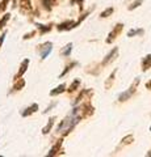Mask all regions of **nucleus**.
Listing matches in <instances>:
<instances>
[{
  "instance_id": "34",
  "label": "nucleus",
  "mask_w": 151,
  "mask_h": 157,
  "mask_svg": "<svg viewBox=\"0 0 151 157\" xmlns=\"http://www.w3.org/2000/svg\"><path fill=\"white\" fill-rule=\"evenodd\" d=\"M72 2H75V0H72Z\"/></svg>"
},
{
  "instance_id": "11",
  "label": "nucleus",
  "mask_w": 151,
  "mask_h": 157,
  "mask_svg": "<svg viewBox=\"0 0 151 157\" xmlns=\"http://www.w3.org/2000/svg\"><path fill=\"white\" fill-rule=\"evenodd\" d=\"M62 139L61 140H58L57 141V144L54 145V147H53V148L50 149V152H49V153H47V157H51V156H55L57 153H58V151H59L61 149V147H62Z\"/></svg>"
},
{
  "instance_id": "12",
  "label": "nucleus",
  "mask_w": 151,
  "mask_h": 157,
  "mask_svg": "<svg viewBox=\"0 0 151 157\" xmlns=\"http://www.w3.org/2000/svg\"><path fill=\"white\" fill-rule=\"evenodd\" d=\"M66 84H61L59 86H57L55 89H53L51 92H50V96H58V94H61V93H63V92H66Z\"/></svg>"
},
{
  "instance_id": "2",
  "label": "nucleus",
  "mask_w": 151,
  "mask_h": 157,
  "mask_svg": "<svg viewBox=\"0 0 151 157\" xmlns=\"http://www.w3.org/2000/svg\"><path fill=\"white\" fill-rule=\"evenodd\" d=\"M138 84H139V78L137 77V78H135V80H134V84H131V85H130V88H129L128 90L122 92V93H121V94L118 96V98H117V100H118V102H125V101L130 100L131 96H133L134 93H135V90H137V86H138Z\"/></svg>"
},
{
  "instance_id": "29",
  "label": "nucleus",
  "mask_w": 151,
  "mask_h": 157,
  "mask_svg": "<svg viewBox=\"0 0 151 157\" xmlns=\"http://www.w3.org/2000/svg\"><path fill=\"white\" fill-rule=\"evenodd\" d=\"M4 37H6V33H4L3 36L0 37V46H2V43H3V41H4Z\"/></svg>"
},
{
  "instance_id": "27",
  "label": "nucleus",
  "mask_w": 151,
  "mask_h": 157,
  "mask_svg": "<svg viewBox=\"0 0 151 157\" xmlns=\"http://www.w3.org/2000/svg\"><path fill=\"white\" fill-rule=\"evenodd\" d=\"M55 105H57V104H55V102H54V104H51V105H50V106H49V107H47V109L45 110V113H47V111H49V110H50V109H53V107H54Z\"/></svg>"
},
{
  "instance_id": "32",
  "label": "nucleus",
  "mask_w": 151,
  "mask_h": 157,
  "mask_svg": "<svg viewBox=\"0 0 151 157\" xmlns=\"http://www.w3.org/2000/svg\"><path fill=\"white\" fill-rule=\"evenodd\" d=\"M150 131H151V126H150Z\"/></svg>"
},
{
  "instance_id": "20",
  "label": "nucleus",
  "mask_w": 151,
  "mask_h": 157,
  "mask_svg": "<svg viewBox=\"0 0 151 157\" xmlns=\"http://www.w3.org/2000/svg\"><path fill=\"white\" fill-rule=\"evenodd\" d=\"M9 18H11V14L7 13V14H4V17L0 20V29H3L4 26H6V24L9 21Z\"/></svg>"
},
{
  "instance_id": "31",
  "label": "nucleus",
  "mask_w": 151,
  "mask_h": 157,
  "mask_svg": "<svg viewBox=\"0 0 151 157\" xmlns=\"http://www.w3.org/2000/svg\"><path fill=\"white\" fill-rule=\"evenodd\" d=\"M147 156H151V151H150V152H149V153H147Z\"/></svg>"
},
{
  "instance_id": "10",
  "label": "nucleus",
  "mask_w": 151,
  "mask_h": 157,
  "mask_svg": "<svg viewBox=\"0 0 151 157\" xmlns=\"http://www.w3.org/2000/svg\"><path fill=\"white\" fill-rule=\"evenodd\" d=\"M28 66H29V59H25L22 63H21V66H20V71H18V73L16 75V78H18V77H21L24 73L26 72V70H28Z\"/></svg>"
},
{
  "instance_id": "21",
  "label": "nucleus",
  "mask_w": 151,
  "mask_h": 157,
  "mask_svg": "<svg viewBox=\"0 0 151 157\" xmlns=\"http://www.w3.org/2000/svg\"><path fill=\"white\" fill-rule=\"evenodd\" d=\"M55 2H57V0H43L42 4H43V7H45L46 9H49V11H50L51 7L54 6V3H55Z\"/></svg>"
},
{
  "instance_id": "23",
  "label": "nucleus",
  "mask_w": 151,
  "mask_h": 157,
  "mask_svg": "<svg viewBox=\"0 0 151 157\" xmlns=\"http://www.w3.org/2000/svg\"><path fill=\"white\" fill-rule=\"evenodd\" d=\"M75 66H77V63H76V62H72V63H71V64H69V66H67V67L65 68V71H63V72L61 73V77H63V76H65V75H66V73H67V72H69L70 70H72V67H75Z\"/></svg>"
},
{
  "instance_id": "4",
  "label": "nucleus",
  "mask_w": 151,
  "mask_h": 157,
  "mask_svg": "<svg viewBox=\"0 0 151 157\" xmlns=\"http://www.w3.org/2000/svg\"><path fill=\"white\" fill-rule=\"evenodd\" d=\"M118 56V47H113L112 48V51L104 58V60H103V66H106V64H109L110 62H113L114 59Z\"/></svg>"
},
{
  "instance_id": "1",
  "label": "nucleus",
  "mask_w": 151,
  "mask_h": 157,
  "mask_svg": "<svg viewBox=\"0 0 151 157\" xmlns=\"http://www.w3.org/2000/svg\"><path fill=\"white\" fill-rule=\"evenodd\" d=\"M77 123V121L75 119L72 115H70V117H67V118H65L59 124H58V127H57V132L59 134V132H62V135L63 136H67L70 134V132L72 131V128L75 127V124Z\"/></svg>"
},
{
  "instance_id": "22",
  "label": "nucleus",
  "mask_w": 151,
  "mask_h": 157,
  "mask_svg": "<svg viewBox=\"0 0 151 157\" xmlns=\"http://www.w3.org/2000/svg\"><path fill=\"white\" fill-rule=\"evenodd\" d=\"M71 51H72V43H69L66 47H65V50L62 51V55H65V56H69L70 54H71Z\"/></svg>"
},
{
  "instance_id": "30",
  "label": "nucleus",
  "mask_w": 151,
  "mask_h": 157,
  "mask_svg": "<svg viewBox=\"0 0 151 157\" xmlns=\"http://www.w3.org/2000/svg\"><path fill=\"white\" fill-rule=\"evenodd\" d=\"M9 2V0H3V7H6V4Z\"/></svg>"
},
{
  "instance_id": "8",
  "label": "nucleus",
  "mask_w": 151,
  "mask_h": 157,
  "mask_svg": "<svg viewBox=\"0 0 151 157\" xmlns=\"http://www.w3.org/2000/svg\"><path fill=\"white\" fill-rule=\"evenodd\" d=\"M149 68H151V54H147L142 59V71H147Z\"/></svg>"
},
{
  "instance_id": "13",
  "label": "nucleus",
  "mask_w": 151,
  "mask_h": 157,
  "mask_svg": "<svg viewBox=\"0 0 151 157\" xmlns=\"http://www.w3.org/2000/svg\"><path fill=\"white\" fill-rule=\"evenodd\" d=\"M116 73H117V70H114L113 72L109 75L108 80L105 81V89H110V86L113 85V81H114V77H116Z\"/></svg>"
},
{
  "instance_id": "17",
  "label": "nucleus",
  "mask_w": 151,
  "mask_h": 157,
  "mask_svg": "<svg viewBox=\"0 0 151 157\" xmlns=\"http://www.w3.org/2000/svg\"><path fill=\"white\" fill-rule=\"evenodd\" d=\"M16 80H17V82L13 85V90H21L22 88L25 86V81H24L22 78H20V77L16 78Z\"/></svg>"
},
{
  "instance_id": "9",
  "label": "nucleus",
  "mask_w": 151,
  "mask_h": 157,
  "mask_svg": "<svg viewBox=\"0 0 151 157\" xmlns=\"http://www.w3.org/2000/svg\"><path fill=\"white\" fill-rule=\"evenodd\" d=\"M37 110H38V105H37V104H33L32 106H29L28 109L24 110V111L21 113V115H22V117H29V115H32L33 113H36Z\"/></svg>"
},
{
  "instance_id": "6",
  "label": "nucleus",
  "mask_w": 151,
  "mask_h": 157,
  "mask_svg": "<svg viewBox=\"0 0 151 157\" xmlns=\"http://www.w3.org/2000/svg\"><path fill=\"white\" fill-rule=\"evenodd\" d=\"M74 21L72 20H67V21H65V22H62V24H59V25L57 26V29L59 32H65V30H71V29H74Z\"/></svg>"
},
{
  "instance_id": "19",
  "label": "nucleus",
  "mask_w": 151,
  "mask_h": 157,
  "mask_svg": "<svg viewBox=\"0 0 151 157\" xmlns=\"http://www.w3.org/2000/svg\"><path fill=\"white\" fill-rule=\"evenodd\" d=\"M141 4H143V0H135V2H133L130 4V6L128 7V9L129 11H133V9H137Z\"/></svg>"
},
{
  "instance_id": "18",
  "label": "nucleus",
  "mask_w": 151,
  "mask_h": 157,
  "mask_svg": "<svg viewBox=\"0 0 151 157\" xmlns=\"http://www.w3.org/2000/svg\"><path fill=\"white\" fill-rule=\"evenodd\" d=\"M113 12H114V8H113V7H109V8H106L105 11L101 12L100 17H101V18H106V17L112 16V14H113Z\"/></svg>"
},
{
  "instance_id": "28",
  "label": "nucleus",
  "mask_w": 151,
  "mask_h": 157,
  "mask_svg": "<svg viewBox=\"0 0 151 157\" xmlns=\"http://www.w3.org/2000/svg\"><path fill=\"white\" fill-rule=\"evenodd\" d=\"M146 88H147L149 90H151V80H150V81H147V82H146Z\"/></svg>"
},
{
  "instance_id": "24",
  "label": "nucleus",
  "mask_w": 151,
  "mask_h": 157,
  "mask_svg": "<svg viewBox=\"0 0 151 157\" xmlns=\"http://www.w3.org/2000/svg\"><path fill=\"white\" fill-rule=\"evenodd\" d=\"M137 34H143V29H138V30H129L128 32V37H134V36H137Z\"/></svg>"
},
{
  "instance_id": "25",
  "label": "nucleus",
  "mask_w": 151,
  "mask_h": 157,
  "mask_svg": "<svg viewBox=\"0 0 151 157\" xmlns=\"http://www.w3.org/2000/svg\"><path fill=\"white\" fill-rule=\"evenodd\" d=\"M38 29H41V33H45V32H50L51 30V26H45V25H37Z\"/></svg>"
},
{
  "instance_id": "3",
  "label": "nucleus",
  "mask_w": 151,
  "mask_h": 157,
  "mask_svg": "<svg viewBox=\"0 0 151 157\" xmlns=\"http://www.w3.org/2000/svg\"><path fill=\"white\" fill-rule=\"evenodd\" d=\"M122 29H124V24H121V22H118V24H116V26L113 28V30H112L109 34H108V37H106V39H105V42L106 43H110L114 41V39L120 36V33L122 32Z\"/></svg>"
},
{
  "instance_id": "5",
  "label": "nucleus",
  "mask_w": 151,
  "mask_h": 157,
  "mask_svg": "<svg viewBox=\"0 0 151 157\" xmlns=\"http://www.w3.org/2000/svg\"><path fill=\"white\" fill-rule=\"evenodd\" d=\"M53 50V43L51 42H46L40 47V51H41V59H46L47 55L51 52Z\"/></svg>"
},
{
  "instance_id": "26",
  "label": "nucleus",
  "mask_w": 151,
  "mask_h": 157,
  "mask_svg": "<svg viewBox=\"0 0 151 157\" xmlns=\"http://www.w3.org/2000/svg\"><path fill=\"white\" fill-rule=\"evenodd\" d=\"M36 34V32H30L29 34H25V36H24V39H28V38H32V36H34Z\"/></svg>"
},
{
  "instance_id": "7",
  "label": "nucleus",
  "mask_w": 151,
  "mask_h": 157,
  "mask_svg": "<svg viewBox=\"0 0 151 157\" xmlns=\"http://www.w3.org/2000/svg\"><path fill=\"white\" fill-rule=\"evenodd\" d=\"M54 123H55V117H51L50 119H49L47 124L42 128V134H43V135H47L49 132L51 131V128H53V126H54Z\"/></svg>"
},
{
  "instance_id": "14",
  "label": "nucleus",
  "mask_w": 151,
  "mask_h": 157,
  "mask_svg": "<svg viewBox=\"0 0 151 157\" xmlns=\"http://www.w3.org/2000/svg\"><path fill=\"white\" fill-rule=\"evenodd\" d=\"M134 141V136L133 135H126L125 137H122V140H121L120 143V147H125V145H129Z\"/></svg>"
},
{
  "instance_id": "33",
  "label": "nucleus",
  "mask_w": 151,
  "mask_h": 157,
  "mask_svg": "<svg viewBox=\"0 0 151 157\" xmlns=\"http://www.w3.org/2000/svg\"><path fill=\"white\" fill-rule=\"evenodd\" d=\"M0 9H2V6H0Z\"/></svg>"
},
{
  "instance_id": "16",
  "label": "nucleus",
  "mask_w": 151,
  "mask_h": 157,
  "mask_svg": "<svg viewBox=\"0 0 151 157\" xmlns=\"http://www.w3.org/2000/svg\"><path fill=\"white\" fill-rule=\"evenodd\" d=\"M79 85H80V80L79 78H76V80H74L72 81V84L70 85V88L69 89H66V92H69V93H72V92H75L77 88H79Z\"/></svg>"
},
{
  "instance_id": "15",
  "label": "nucleus",
  "mask_w": 151,
  "mask_h": 157,
  "mask_svg": "<svg viewBox=\"0 0 151 157\" xmlns=\"http://www.w3.org/2000/svg\"><path fill=\"white\" fill-rule=\"evenodd\" d=\"M20 6H21L22 11H26V12L32 11V3H30V0H21Z\"/></svg>"
}]
</instances>
